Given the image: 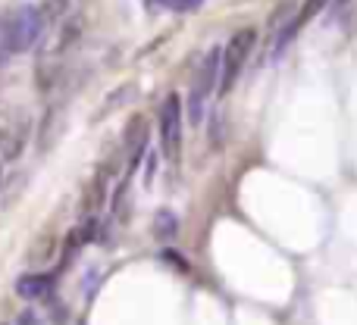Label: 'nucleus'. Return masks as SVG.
Wrapping results in <instances>:
<instances>
[{
    "label": "nucleus",
    "instance_id": "obj_1",
    "mask_svg": "<svg viewBox=\"0 0 357 325\" xmlns=\"http://www.w3.org/2000/svg\"><path fill=\"white\" fill-rule=\"evenodd\" d=\"M3 31H6V50H10V54H25V50H31L41 41V31H44L41 10L31 3L16 6L13 13L3 16Z\"/></svg>",
    "mask_w": 357,
    "mask_h": 325
},
{
    "label": "nucleus",
    "instance_id": "obj_2",
    "mask_svg": "<svg viewBox=\"0 0 357 325\" xmlns=\"http://www.w3.org/2000/svg\"><path fill=\"white\" fill-rule=\"evenodd\" d=\"M254 38H257L254 29H241L229 38L226 50H222V63H220V94L232 91L235 79L241 75V69H245V63H248V54H251V47H254Z\"/></svg>",
    "mask_w": 357,
    "mask_h": 325
},
{
    "label": "nucleus",
    "instance_id": "obj_3",
    "mask_svg": "<svg viewBox=\"0 0 357 325\" xmlns=\"http://www.w3.org/2000/svg\"><path fill=\"white\" fill-rule=\"evenodd\" d=\"M157 125H160V154L169 163H176L178 154H182V104H178V94L163 97Z\"/></svg>",
    "mask_w": 357,
    "mask_h": 325
},
{
    "label": "nucleus",
    "instance_id": "obj_4",
    "mask_svg": "<svg viewBox=\"0 0 357 325\" xmlns=\"http://www.w3.org/2000/svg\"><path fill=\"white\" fill-rule=\"evenodd\" d=\"M220 63H222V50H210L204 56L201 69L195 75V85H191V122H201L204 116V104L210 100V94L220 88Z\"/></svg>",
    "mask_w": 357,
    "mask_h": 325
},
{
    "label": "nucleus",
    "instance_id": "obj_5",
    "mask_svg": "<svg viewBox=\"0 0 357 325\" xmlns=\"http://www.w3.org/2000/svg\"><path fill=\"white\" fill-rule=\"evenodd\" d=\"M25 148V122L16 113H3V122H0V150H3L6 160H16Z\"/></svg>",
    "mask_w": 357,
    "mask_h": 325
},
{
    "label": "nucleus",
    "instance_id": "obj_6",
    "mask_svg": "<svg viewBox=\"0 0 357 325\" xmlns=\"http://www.w3.org/2000/svg\"><path fill=\"white\" fill-rule=\"evenodd\" d=\"M50 291H54V278H50V276H38V272H31V276H22L16 282V294L22 297V301H29V303L47 301Z\"/></svg>",
    "mask_w": 357,
    "mask_h": 325
},
{
    "label": "nucleus",
    "instance_id": "obj_7",
    "mask_svg": "<svg viewBox=\"0 0 357 325\" xmlns=\"http://www.w3.org/2000/svg\"><path fill=\"white\" fill-rule=\"evenodd\" d=\"M79 35H82V19H69V22L60 29V35H56L54 47H50V54H44L41 60H50V56H54V60H56V56H60V54H66V50L75 44V38H79Z\"/></svg>",
    "mask_w": 357,
    "mask_h": 325
},
{
    "label": "nucleus",
    "instance_id": "obj_8",
    "mask_svg": "<svg viewBox=\"0 0 357 325\" xmlns=\"http://www.w3.org/2000/svg\"><path fill=\"white\" fill-rule=\"evenodd\" d=\"M38 10H41L44 22H63L73 13V0H44Z\"/></svg>",
    "mask_w": 357,
    "mask_h": 325
},
{
    "label": "nucleus",
    "instance_id": "obj_9",
    "mask_svg": "<svg viewBox=\"0 0 357 325\" xmlns=\"http://www.w3.org/2000/svg\"><path fill=\"white\" fill-rule=\"evenodd\" d=\"M154 235L163 241H169L176 235V219L169 209H163V213H157V222H154Z\"/></svg>",
    "mask_w": 357,
    "mask_h": 325
},
{
    "label": "nucleus",
    "instance_id": "obj_10",
    "mask_svg": "<svg viewBox=\"0 0 357 325\" xmlns=\"http://www.w3.org/2000/svg\"><path fill=\"white\" fill-rule=\"evenodd\" d=\"M326 3H329V0H304V6H301V13H298V16H295V22L304 29V25H307L310 19H317V16H320V13H323V6H326Z\"/></svg>",
    "mask_w": 357,
    "mask_h": 325
},
{
    "label": "nucleus",
    "instance_id": "obj_11",
    "mask_svg": "<svg viewBox=\"0 0 357 325\" xmlns=\"http://www.w3.org/2000/svg\"><path fill=\"white\" fill-rule=\"evenodd\" d=\"M204 0H169V10H176V13H191V10H197Z\"/></svg>",
    "mask_w": 357,
    "mask_h": 325
},
{
    "label": "nucleus",
    "instance_id": "obj_12",
    "mask_svg": "<svg viewBox=\"0 0 357 325\" xmlns=\"http://www.w3.org/2000/svg\"><path fill=\"white\" fill-rule=\"evenodd\" d=\"M154 172H157V154H148V175H144V184L154 182Z\"/></svg>",
    "mask_w": 357,
    "mask_h": 325
},
{
    "label": "nucleus",
    "instance_id": "obj_13",
    "mask_svg": "<svg viewBox=\"0 0 357 325\" xmlns=\"http://www.w3.org/2000/svg\"><path fill=\"white\" fill-rule=\"evenodd\" d=\"M6 54L10 50H6V31H3V19H0V63L6 60Z\"/></svg>",
    "mask_w": 357,
    "mask_h": 325
},
{
    "label": "nucleus",
    "instance_id": "obj_14",
    "mask_svg": "<svg viewBox=\"0 0 357 325\" xmlns=\"http://www.w3.org/2000/svg\"><path fill=\"white\" fill-rule=\"evenodd\" d=\"M163 257H167V260H169V263H173V266H178V269H188V266H185V260H182V257H176L173 251H167V253H163Z\"/></svg>",
    "mask_w": 357,
    "mask_h": 325
},
{
    "label": "nucleus",
    "instance_id": "obj_15",
    "mask_svg": "<svg viewBox=\"0 0 357 325\" xmlns=\"http://www.w3.org/2000/svg\"><path fill=\"white\" fill-rule=\"evenodd\" d=\"M16 325H41V322H38V316H35V313H22Z\"/></svg>",
    "mask_w": 357,
    "mask_h": 325
},
{
    "label": "nucleus",
    "instance_id": "obj_16",
    "mask_svg": "<svg viewBox=\"0 0 357 325\" xmlns=\"http://www.w3.org/2000/svg\"><path fill=\"white\" fill-rule=\"evenodd\" d=\"M148 6H169V0H148Z\"/></svg>",
    "mask_w": 357,
    "mask_h": 325
}]
</instances>
